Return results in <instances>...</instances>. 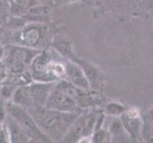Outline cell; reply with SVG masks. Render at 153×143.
Wrapping results in <instances>:
<instances>
[{
    "instance_id": "ba28073f",
    "label": "cell",
    "mask_w": 153,
    "mask_h": 143,
    "mask_svg": "<svg viewBox=\"0 0 153 143\" xmlns=\"http://www.w3.org/2000/svg\"><path fill=\"white\" fill-rule=\"evenodd\" d=\"M56 87V82H37L33 81L30 84L31 93L35 106H45V103L52 91Z\"/></svg>"
},
{
    "instance_id": "7a4b0ae2",
    "label": "cell",
    "mask_w": 153,
    "mask_h": 143,
    "mask_svg": "<svg viewBox=\"0 0 153 143\" xmlns=\"http://www.w3.org/2000/svg\"><path fill=\"white\" fill-rule=\"evenodd\" d=\"M51 30L47 23L28 22L14 32L13 40L16 45L33 48L37 50H46L51 45Z\"/></svg>"
},
{
    "instance_id": "8fae6325",
    "label": "cell",
    "mask_w": 153,
    "mask_h": 143,
    "mask_svg": "<svg viewBox=\"0 0 153 143\" xmlns=\"http://www.w3.org/2000/svg\"><path fill=\"white\" fill-rule=\"evenodd\" d=\"M85 136L84 135V122L83 112H81L76 120L62 136L60 142H80Z\"/></svg>"
},
{
    "instance_id": "277c9868",
    "label": "cell",
    "mask_w": 153,
    "mask_h": 143,
    "mask_svg": "<svg viewBox=\"0 0 153 143\" xmlns=\"http://www.w3.org/2000/svg\"><path fill=\"white\" fill-rule=\"evenodd\" d=\"M6 48V55L4 62L8 66L10 74H16L29 70L33 58L41 50L33 49L21 45H10Z\"/></svg>"
},
{
    "instance_id": "d6986e66",
    "label": "cell",
    "mask_w": 153,
    "mask_h": 143,
    "mask_svg": "<svg viewBox=\"0 0 153 143\" xmlns=\"http://www.w3.org/2000/svg\"><path fill=\"white\" fill-rule=\"evenodd\" d=\"M7 109H6V102L4 101H0V122L4 123L5 120H6L7 117Z\"/></svg>"
},
{
    "instance_id": "e0dca14e",
    "label": "cell",
    "mask_w": 153,
    "mask_h": 143,
    "mask_svg": "<svg viewBox=\"0 0 153 143\" xmlns=\"http://www.w3.org/2000/svg\"><path fill=\"white\" fill-rule=\"evenodd\" d=\"M146 124V126H143V130H149V136L146 137V141L152 142L153 141V109L147 114Z\"/></svg>"
},
{
    "instance_id": "44dd1931",
    "label": "cell",
    "mask_w": 153,
    "mask_h": 143,
    "mask_svg": "<svg viewBox=\"0 0 153 143\" xmlns=\"http://www.w3.org/2000/svg\"><path fill=\"white\" fill-rule=\"evenodd\" d=\"M5 55H6V48L3 46H0V61L4 60Z\"/></svg>"
},
{
    "instance_id": "603a6c76",
    "label": "cell",
    "mask_w": 153,
    "mask_h": 143,
    "mask_svg": "<svg viewBox=\"0 0 153 143\" xmlns=\"http://www.w3.org/2000/svg\"><path fill=\"white\" fill-rule=\"evenodd\" d=\"M38 1H39L40 3H43V2H44V1H45V0H38Z\"/></svg>"
},
{
    "instance_id": "2e32d148",
    "label": "cell",
    "mask_w": 153,
    "mask_h": 143,
    "mask_svg": "<svg viewBox=\"0 0 153 143\" xmlns=\"http://www.w3.org/2000/svg\"><path fill=\"white\" fill-rule=\"evenodd\" d=\"M126 111V107L119 102L107 103L105 108L102 110L104 114H107V116H119V117L121 116Z\"/></svg>"
},
{
    "instance_id": "7402d4cb",
    "label": "cell",
    "mask_w": 153,
    "mask_h": 143,
    "mask_svg": "<svg viewBox=\"0 0 153 143\" xmlns=\"http://www.w3.org/2000/svg\"><path fill=\"white\" fill-rule=\"evenodd\" d=\"M2 100V94H1V84H0V101Z\"/></svg>"
},
{
    "instance_id": "6da1fadb",
    "label": "cell",
    "mask_w": 153,
    "mask_h": 143,
    "mask_svg": "<svg viewBox=\"0 0 153 143\" xmlns=\"http://www.w3.org/2000/svg\"><path fill=\"white\" fill-rule=\"evenodd\" d=\"M33 118L43 133L55 141H60L62 136L80 113H65L48 109L45 106H35L28 109Z\"/></svg>"
},
{
    "instance_id": "4fadbf2b",
    "label": "cell",
    "mask_w": 153,
    "mask_h": 143,
    "mask_svg": "<svg viewBox=\"0 0 153 143\" xmlns=\"http://www.w3.org/2000/svg\"><path fill=\"white\" fill-rule=\"evenodd\" d=\"M26 23H48L50 20V10L45 5H37L32 8L25 15L21 17Z\"/></svg>"
},
{
    "instance_id": "3957f363",
    "label": "cell",
    "mask_w": 153,
    "mask_h": 143,
    "mask_svg": "<svg viewBox=\"0 0 153 143\" xmlns=\"http://www.w3.org/2000/svg\"><path fill=\"white\" fill-rule=\"evenodd\" d=\"M6 109L9 116H11L28 133L32 142H53L50 137L38 127L27 109L12 102L11 100L6 102Z\"/></svg>"
},
{
    "instance_id": "ffe728a7",
    "label": "cell",
    "mask_w": 153,
    "mask_h": 143,
    "mask_svg": "<svg viewBox=\"0 0 153 143\" xmlns=\"http://www.w3.org/2000/svg\"><path fill=\"white\" fill-rule=\"evenodd\" d=\"M10 4L8 0H0V15H2L5 13H9Z\"/></svg>"
},
{
    "instance_id": "30bf717a",
    "label": "cell",
    "mask_w": 153,
    "mask_h": 143,
    "mask_svg": "<svg viewBox=\"0 0 153 143\" xmlns=\"http://www.w3.org/2000/svg\"><path fill=\"white\" fill-rule=\"evenodd\" d=\"M5 126L8 131L10 142L13 143H28L32 142V139L28 133L24 131V129L14 120V119L7 114L6 120H5Z\"/></svg>"
},
{
    "instance_id": "cb8c5ba5",
    "label": "cell",
    "mask_w": 153,
    "mask_h": 143,
    "mask_svg": "<svg viewBox=\"0 0 153 143\" xmlns=\"http://www.w3.org/2000/svg\"><path fill=\"white\" fill-rule=\"evenodd\" d=\"M8 1H9V4H10V3H11V2L13 1V0H8Z\"/></svg>"
},
{
    "instance_id": "9c48e42d",
    "label": "cell",
    "mask_w": 153,
    "mask_h": 143,
    "mask_svg": "<svg viewBox=\"0 0 153 143\" xmlns=\"http://www.w3.org/2000/svg\"><path fill=\"white\" fill-rule=\"evenodd\" d=\"M76 64H79L80 66V68L82 69L83 73L86 76V78L88 79L90 88L91 90L98 91L100 88L102 87V73H100V69L98 67H96L94 64H92L91 62H88L84 59H80L79 57L74 60Z\"/></svg>"
},
{
    "instance_id": "5b68a950",
    "label": "cell",
    "mask_w": 153,
    "mask_h": 143,
    "mask_svg": "<svg viewBox=\"0 0 153 143\" xmlns=\"http://www.w3.org/2000/svg\"><path fill=\"white\" fill-rule=\"evenodd\" d=\"M45 107L65 113H81L84 111L78 106V104L73 98L56 90V87L48 97L45 103Z\"/></svg>"
},
{
    "instance_id": "52a82bcc",
    "label": "cell",
    "mask_w": 153,
    "mask_h": 143,
    "mask_svg": "<svg viewBox=\"0 0 153 143\" xmlns=\"http://www.w3.org/2000/svg\"><path fill=\"white\" fill-rule=\"evenodd\" d=\"M65 68H66V74H65V79H67L72 84H74L78 88L83 89V90H90V84L88 79L83 73L82 69L80 68L79 64L71 60L65 59Z\"/></svg>"
},
{
    "instance_id": "7c38bea8",
    "label": "cell",
    "mask_w": 153,
    "mask_h": 143,
    "mask_svg": "<svg viewBox=\"0 0 153 143\" xmlns=\"http://www.w3.org/2000/svg\"><path fill=\"white\" fill-rule=\"evenodd\" d=\"M11 101L27 110L33 107L35 104H33V100L32 97L30 84L18 86L16 91H14Z\"/></svg>"
},
{
    "instance_id": "ac0fdd59",
    "label": "cell",
    "mask_w": 153,
    "mask_h": 143,
    "mask_svg": "<svg viewBox=\"0 0 153 143\" xmlns=\"http://www.w3.org/2000/svg\"><path fill=\"white\" fill-rule=\"evenodd\" d=\"M9 74H10V72L8 69V66L3 60L0 61V84L8 77Z\"/></svg>"
},
{
    "instance_id": "9a60e30c",
    "label": "cell",
    "mask_w": 153,
    "mask_h": 143,
    "mask_svg": "<svg viewBox=\"0 0 153 143\" xmlns=\"http://www.w3.org/2000/svg\"><path fill=\"white\" fill-rule=\"evenodd\" d=\"M51 47L57 55L66 60L74 61L78 57L73 50L72 43L69 40H53Z\"/></svg>"
},
{
    "instance_id": "8992f818",
    "label": "cell",
    "mask_w": 153,
    "mask_h": 143,
    "mask_svg": "<svg viewBox=\"0 0 153 143\" xmlns=\"http://www.w3.org/2000/svg\"><path fill=\"white\" fill-rule=\"evenodd\" d=\"M121 121L124 128V131L131 137L132 139H140L142 133L143 122L141 117V114L138 108H130L127 109L121 116Z\"/></svg>"
},
{
    "instance_id": "5bb4252c",
    "label": "cell",
    "mask_w": 153,
    "mask_h": 143,
    "mask_svg": "<svg viewBox=\"0 0 153 143\" xmlns=\"http://www.w3.org/2000/svg\"><path fill=\"white\" fill-rule=\"evenodd\" d=\"M38 0H13L10 3L9 13L11 16L22 17L33 7L39 5Z\"/></svg>"
}]
</instances>
